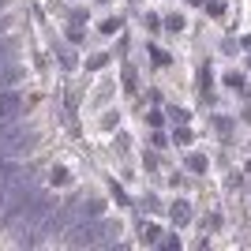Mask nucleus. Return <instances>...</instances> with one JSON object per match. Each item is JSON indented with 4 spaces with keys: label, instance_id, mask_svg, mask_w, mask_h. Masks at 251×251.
<instances>
[{
    "label": "nucleus",
    "instance_id": "obj_1",
    "mask_svg": "<svg viewBox=\"0 0 251 251\" xmlns=\"http://www.w3.org/2000/svg\"><path fill=\"white\" fill-rule=\"evenodd\" d=\"M38 147V131L26 124H4L0 127V157H8V161H19V157L34 154Z\"/></svg>",
    "mask_w": 251,
    "mask_h": 251
},
{
    "label": "nucleus",
    "instance_id": "obj_2",
    "mask_svg": "<svg viewBox=\"0 0 251 251\" xmlns=\"http://www.w3.org/2000/svg\"><path fill=\"white\" fill-rule=\"evenodd\" d=\"M64 236L75 248H90V244H98L105 236V229H101V221H72V229L64 232Z\"/></svg>",
    "mask_w": 251,
    "mask_h": 251
},
{
    "label": "nucleus",
    "instance_id": "obj_3",
    "mask_svg": "<svg viewBox=\"0 0 251 251\" xmlns=\"http://www.w3.org/2000/svg\"><path fill=\"white\" fill-rule=\"evenodd\" d=\"M0 113H4V116H19L23 113V98L19 94H4V98H0Z\"/></svg>",
    "mask_w": 251,
    "mask_h": 251
},
{
    "label": "nucleus",
    "instance_id": "obj_4",
    "mask_svg": "<svg viewBox=\"0 0 251 251\" xmlns=\"http://www.w3.org/2000/svg\"><path fill=\"white\" fill-rule=\"evenodd\" d=\"M19 79H23V72L15 68V64H4V68H0V90H8V86H15Z\"/></svg>",
    "mask_w": 251,
    "mask_h": 251
},
{
    "label": "nucleus",
    "instance_id": "obj_5",
    "mask_svg": "<svg viewBox=\"0 0 251 251\" xmlns=\"http://www.w3.org/2000/svg\"><path fill=\"white\" fill-rule=\"evenodd\" d=\"M11 60H15V42L4 34V38H0V68H4V64H11Z\"/></svg>",
    "mask_w": 251,
    "mask_h": 251
},
{
    "label": "nucleus",
    "instance_id": "obj_6",
    "mask_svg": "<svg viewBox=\"0 0 251 251\" xmlns=\"http://www.w3.org/2000/svg\"><path fill=\"white\" fill-rule=\"evenodd\" d=\"M8 173H11V169H8V157H0V184L8 180Z\"/></svg>",
    "mask_w": 251,
    "mask_h": 251
},
{
    "label": "nucleus",
    "instance_id": "obj_7",
    "mask_svg": "<svg viewBox=\"0 0 251 251\" xmlns=\"http://www.w3.org/2000/svg\"><path fill=\"white\" fill-rule=\"evenodd\" d=\"M4 34H8V19H4V15H0V38H4Z\"/></svg>",
    "mask_w": 251,
    "mask_h": 251
},
{
    "label": "nucleus",
    "instance_id": "obj_8",
    "mask_svg": "<svg viewBox=\"0 0 251 251\" xmlns=\"http://www.w3.org/2000/svg\"><path fill=\"white\" fill-rule=\"evenodd\" d=\"M4 8H8V0H0V11H4Z\"/></svg>",
    "mask_w": 251,
    "mask_h": 251
}]
</instances>
